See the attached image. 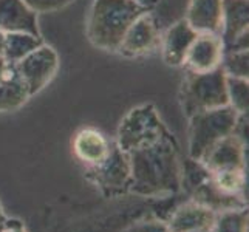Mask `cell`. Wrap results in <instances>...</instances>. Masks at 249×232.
I'll return each instance as SVG.
<instances>
[{"mask_svg": "<svg viewBox=\"0 0 249 232\" xmlns=\"http://www.w3.org/2000/svg\"><path fill=\"white\" fill-rule=\"evenodd\" d=\"M145 13L149 8L135 0H94L89 20L91 44L102 50H118L127 30Z\"/></svg>", "mask_w": 249, "mask_h": 232, "instance_id": "1", "label": "cell"}, {"mask_svg": "<svg viewBox=\"0 0 249 232\" xmlns=\"http://www.w3.org/2000/svg\"><path fill=\"white\" fill-rule=\"evenodd\" d=\"M183 104L189 113L228 106L226 73L223 68L218 67L208 73H189L183 82Z\"/></svg>", "mask_w": 249, "mask_h": 232, "instance_id": "2", "label": "cell"}, {"mask_svg": "<svg viewBox=\"0 0 249 232\" xmlns=\"http://www.w3.org/2000/svg\"><path fill=\"white\" fill-rule=\"evenodd\" d=\"M14 67L28 93L34 94L53 79L59 67V59L56 51L51 47L40 45L14 64Z\"/></svg>", "mask_w": 249, "mask_h": 232, "instance_id": "3", "label": "cell"}, {"mask_svg": "<svg viewBox=\"0 0 249 232\" xmlns=\"http://www.w3.org/2000/svg\"><path fill=\"white\" fill-rule=\"evenodd\" d=\"M235 125V110L232 107H220L195 113L194 118V147L204 149L221 136L232 130Z\"/></svg>", "mask_w": 249, "mask_h": 232, "instance_id": "4", "label": "cell"}, {"mask_svg": "<svg viewBox=\"0 0 249 232\" xmlns=\"http://www.w3.org/2000/svg\"><path fill=\"white\" fill-rule=\"evenodd\" d=\"M223 42L212 33H200L189 48L184 64L191 73H208L221 64Z\"/></svg>", "mask_w": 249, "mask_h": 232, "instance_id": "5", "label": "cell"}, {"mask_svg": "<svg viewBox=\"0 0 249 232\" xmlns=\"http://www.w3.org/2000/svg\"><path fill=\"white\" fill-rule=\"evenodd\" d=\"M157 42V25L153 22V17L145 13L138 17L132 27L127 30L118 51H121L125 56H141L155 48Z\"/></svg>", "mask_w": 249, "mask_h": 232, "instance_id": "6", "label": "cell"}, {"mask_svg": "<svg viewBox=\"0 0 249 232\" xmlns=\"http://www.w3.org/2000/svg\"><path fill=\"white\" fill-rule=\"evenodd\" d=\"M0 30L3 33H28L40 37L36 13L23 0H0Z\"/></svg>", "mask_w": 249, "mask_h": 232, "instance_id": "7", "label": "cell"}, {"mask_svg": "<svg viewBox=\"0 0 249 232\" xmlns=\"http://www.w3.org/2000/svg\"><path fill=\"white\" fill-rule=\"evenodd\" d=\"M198 33L191 28L186 20L172 25L162 39V59L167 65L178 67L184 64L186 54Z\"/></svg>", "mask_w": 249, "mask_h": 232, "instance_id": "8", "label": "cell"}, {"mask_svg": "<svg viewBox=\"0 0 249 232\" xmlns=\"http://www.w3.org/2000/svg\"><path fill=\"white\" fill-rule=\"evenodd\" d=\"M248 0H221V42L223 51L234 44V40L248 31L249 20Z\"/></svg>", "mask_w": 249, "mask_h": 232, "instance_id": "9", "label": "cell"}, {"mask_svg": "<svg viewBox=\"0 0 249 232\" xmlns=\"http://www.w3.org/2000/svg\"><path fill=\"white\" fill-rule=\"evenodd\" d=\"M186 22L196 33L221 31V0H191Z\"/></svg>", "mask_w": 249, "mask_h": 232, "instance_id": "10", "label": "cell"}, {"mask_svg": "<svg viewBox=\"0 0 249 232\" xmlns=\"http://www.w3.org/2000/svg\"><path fill=\"white\" fill-rule=\"evenodd\" d=\"M40 45H44V42L39 36L28 33H5L3 57L8 64H17Z\"/></svg>", "mask_w": 249, "mask_h": 232, "instance_id": "11", "label": "cell"}, {"mask_svg": "<svg viewBox=\"0 0 249 232\" xmlns=\"http://www.w3.org/2000/svg\"><path fill=\"white\" fill-rule=\"evenodd\" d=\"M74 149L79 158L89 162H99L107 157V141L99 132L91 128L82 130L76 136Z\"/></svg>", "mask_w": 249, "mask_h": 232, "instance_id": "12", "label": "cell"}, {"mask_svg": "<svg viewBox=\"0 0 249 232\" xmlns=\"http://www.w3.org/2000/svg\"><path fill=\"white\" fill-rule=\"evenodd\" d=\"M30 93L20 81L19 74L11 76L10 79L0 82V110H11L22 106Z\"/></svg>", "mask_w": 249, "mask_h": 232, "instance_id": "13", "label": "cell"}, {"mask_svg": "<svg viewBox=\"0 0 249 232\" xmlns=\"http://www.w3.org/2000/svg\"><path fill=\"white\" fill-rule=\"evenodd\" d=\"M220 67L226 76L243 77L248 79V50L242 51H225Z\"/></svg>", "mask_w": 249, "mask_h": 232, "instance_id": "14", "label": "cell"}, {"mask_svg": "<svg viewBox=\"0 0 249 232\" xmlns=\"http://www.w3.org/2000/svg\"><path fill=\"white\" fill-rule=\"evenodd\" d=\"M228 98L235 111H248V79L226 76Z\"/></svg>", "mask_w": 249, "mask_h": 232, "instance_id": "15", "label": "cell"}, {"mask_svg": "<svg viewBox=\"0 0 249 232\" xmlns=\"http://www.w3.org/2000/svg\"><path fill=\"white\" fill-rule=\"evenodd\" d=\"M70 2L71 0H23V3L34 13L54 11V10H59V8L65 6Z\"/></svg>", "mask_w": 249, "mask_h": 232, "instance_id": "16", "label": "cell"}, {"mask_svg": "<svg viewBox=\"0 0 249 232\" xmlns=\"http://www.w3.org/2000/svg\"><path fill=\"white\" fill-rule=\"evenodd\" d=\"M218 183L226 187V189H235L240 183V175L238 172H235L234 169L232 170H225L221 172V174L218 175Z\"/></svg>", "mask_w": 249, "mask_h": 232, "instance_id": "17", "label": "cell"}, {"mask_svg": "<svg viewBox=\"0 0 249 232\" xmlns=\"http://www.w3.org/2000/svg\"><path fill=\"white\" fill-rule=\"evenodd\" d=\"M16 74L14 64H8L3 56H0V82L5 79H10L11 76Z\"/></svg>", "mask_w": 249, "mask_h": 232, "instance_id": "18", "label": "cell"}, {"mask_svg": "<svg viewBox=\"0 0 249 232\" xmlns=\"http://www.w3.org/2000/svg\"><path fill=\"white\" fill-rule=\"evenodd\" d=\"M135 2L142 5V6H145V8H149V10H150L152 6H155L158 3V0H135Z\"/></svg>", "mask_w": 249, "mask_h": 232, "instance_id": "19", "label": "cell"}, {"mask_svg": "<svg viewBox=\"0 0 249 232\" xmlns=\"http://www.w3.org/2000/svg\"><path fill=\"white\" fill-rule=\"evenodd\" d=\"M3 48H5V33L0 30V56H3Z\"/></svg>", "mask_w": 249, "mask_h": 232, "instance_id": "20", "label": "cell"}]
</instances>
